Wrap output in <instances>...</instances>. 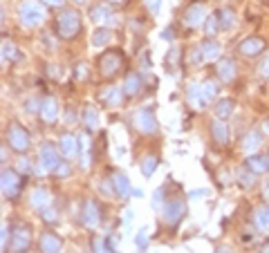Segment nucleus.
<instances>
[{
  "instance_id": "obj_35",
  "label": "nucleus",
  "mask_w": 269,
  "mask_h": 253,
  "mask_svg": "<svg viewBox=\"0 0 269 253\" xmlns=\"http://www.w3.org/2000/svg\"><path fill=\"white\" fill-rule=\"evenodd\" d=\"M258 74H260L262 79H269V54L265 56V61L260 63V68H258Z\"/></svg>"
},
{
  "instance_id": "obj_38",
  "label": "nucleus",
  "mask_w": 269,
  "mask_h": 253,
  "mask_svg": "<svg viewBox=\"0 0 269 253\" xmlns=\"http://www.w3.org/2000/svg\"><path fill=\"white\" fill-rule=\"evenodd\" d=\"M137 242H139V246H144V244H146V235H144V231H142V233H139Z\"/></svg>"
},
{
  "instance_id": "obj_31",
  "label": "nucleus",
  "mask_w": 269,
  "mask_h": 253,
  "mask_svg": "<svg viewBox=\"0 0 269 253\" xmlns=\"http://www.w3.org/2000/svg\"><path fill=\"white\" fill-rule=\"evenodd\" d=\"M155 168H157V159L155 157H151V155H148L146 159H144L142 162V173L146 175V177H151V175L155 173Z\"/></svg>"
},
{
  "instance_id": "obj_34",
  "label": "nucleus",
  "mask_w": 269,
  "mask_h": 253,
  "mask_svg": "<svg viewBox=\"0 0 269 253\" xmlns=\"http://www.w3.org/2000/svg\"><path fill=\"white\" fill-rule=\"evenodd\" d=\"M85 123L90 128H97L99 126V121H97V112H95V108H85Z\"/></svg>"
},
{
  "instance_id": "obj_15",
  "label": "nucleus",
  "mask_w": 269,
  "mask_h": 253,
  "mask_svg": "<svg viewBox=\"0 0 269 253\" xmlns=\"http://www.w3.org/2000/svg\"><path fill=\"white\" fill-rule=\"evenodd\" d=\"M76 150H79V148H76V137L74 135H63V137H61V153H63L67 159L74 157Z\"/></svg>"
},
{
  "instance_id": "obj_14",
  "label": "nucleus",
  "mask_w": 269,
  "mask_h": 253,
  "mask_svg": "<svg viewBox=\"0 0 269 253\" xmlns=\"http://www.w3.org/2000/svg\"><path fill=\"white\" fill-rule=\"evenodd\" d=\"M83 222L87 226H95L97 222H99V209H97V204L92 202V199H87L83 206Z\"/></svg>"
},
{
  "instance_id": "obj_4",
  "label": "nucleus",
  "mask_w": 269,
  "mask_h": 253,
  "mask_svg": "<svg viewBox=\"0 0 269 253\" xmlns=\"http://www.w3.org/2000/svg\"><path fill=\"white\" fill-rule=\"evenodd\" d=\"M132 123L137 126V130L142 132H155L157 130V121H155V115L151 108H142L132 115Z\"/></svg>"
},
{
  "instance_id": "obj_20",
  "label": "nucleus",
  "mask_w": 269,
  "mask_h": 253,
  "mask_svg": "<svg viewBox=\"0 0 269 253\" xmlns=\"http://www.w3.org/2000/svg\"><path fill=\"white\" fill-rule=\"evenodd\" d=\"M121 99H123V94H121V90H119V87H108V90L101 94V101L108 103V106H119Z\"/></svg>"
},
{
  "instance_id": "obj_32",
  "label": "nucleus",
  "mask_w": 269,
  "mask_h": 253,
  "mask_svg": "<svg viewBox=\"0 0 269 253\" xmlns=\"http://www.w3.org/2000/svg\"><path fill=\"white\" fill-rule=\"evenodd\" d=\"M215 92H218V90H215V85L211 83V81L202 83V96H204V103H209L211 99H213V96H215Z\"/></svg>"
},
{
  "instance_id": "obj_12",
  "label": "nucleus",
  "mask_w": 269,
  "mask_h": 253,
  "mask_svg": "<svg viewBox=\"0 0 269 253\" xmlns=\"http://www.w3.org/2000/svg\"><path fill=\"white\" fill-rule=\"evenodd\" d=\"M40 253H59L61 251V240L54 233H43L40 235Z\"/></svg>"
},
{
  "instance_id": "obj_1",
  "label": "nucleus",
  "mask_w": 269,
  "mask_h": 253,
  "mask_svg": "<svg viewBox=\"0 0 269 253\" xmlns=\"http://www.w3.org/2000/svg\"><path fill=\"white\" fill-rule=\"evenodd\" d=\"M45 18V9L40 3H36V0H25V3H20L18 7V20L23 27H36V25H40Z\"/></svg>"
},
{
  "instance_id": "obj_8",
  "label": "nucleus",
  "mask_w": 269,
  "mask_h": 253,
  "mask_svg": "<svg viewBox=\"0 0 269 253\" xmlns=\"http://www.w3.org/2000/svg\"><path fill=\"white\" fill-rule=\"evenodd\" d=\"M29 244V229L25 224L14 226V235H12V249L16 253H23Z\"/></svg>"
},
{
  "instance_id": "obj_21",
  "label": "nucleus",
  "mask_w": 269,
  "mask_h": 253,
  "mask_svg": "<svg viewBox=\"0 0 269 253\" xmlns=\"http://www.w3.org/2000/svg\"><path fill=\"white\" fill-rule=\"evenodd\" d=\"M40 115H43L45 121H54L56 115H59V108H56V101L54 99H45L43 101V110H40Z\"/></svg>"
},
{
  "instance_id": "obj_42",
  "label": "nucleus",
  "mask_w": 269,
  "mask_h": 253,
  "mask_svg": "<svg viewBox=\"0 0 269 253\" xmlns=\"http://www.w3.org/2000/svg\"><path fill=\"white\" fill-rule=\"evenodd\" d=\"M265 159H267V166H269V153H267V157H265Z\"/></svg>"
},
{
  "instance_id": "obj_13",
  "label": "nucleus",
  "mask_w": 269,
  "mask_h": 253,
  "mask_svg": "<svg viewBox=\"0 0 269 253\" xmlns=\"http://www.w3.org/2000/svg\"><path fill=\"white\" fill-rule=\"evenodd\" d=\"M218 76L225 83H229V81H234V76H236V65H234V61L231 59H222L220 63H218Z\"/></svg>"
},
{
  "instance_id": "obj_41",
  "label": "nucleus",
  "mask_w": 269,
  "mask_h": 253,
  "mask_svg": "<svg viewBox=\"0 0 269 253\" xmlns=\"http://www.w3.org/2000/svg\"><path fill=\"white\" fill-rule=\"evenodd\" d=\"M43 3H48V5H61L63 0H43Z\"/></svg>"
},
{
  "instance_id": "obj_43",
  "label": "nucleus",
  "mask_w": 269,
  "mask_h": 253,
  "mask_svg": "<svg viewBox=\"0 0 269 253\" xmlns=\"http://www.w3.org/2000/svg\"><path fill=\"white\" fill-rule=\"evenodd\" d=\"M76 3H85V0H76Z\"/></svg>"
},
{
  "instance_id": "obj_36",
  "label": "nucleus",
  "mask_w": 269,
  "mask_h": 253,
  "mask_svg": "<svg viewBox=\"0 0 269 253\" xmlns=\"http://www.w3.org/2000/svg\"><path fill=\"white\" fill-rule=\"evenodd\" d=\"M204 27H206V32H209V34H213V32H215V18H213V16H211V18H206Z\"/></svg>"
},
{
  "instance_id": "obj_17",
  "label": "nucleus",
  "mask_w": 269,
  "mask_h": 253,
  "mask_svg": "<svg viewBox=\"0 0 269 253\" xmlns=\"http://www.w3.org/2000/svg\"><path fill=\"white\" fill-rule=\"evenodd\" d=\"M202 52H204V54H202L204 61H213V59H218V54H220V45L215 43L213 38H209L202 43Z\"/></svg>"
},
{
  "instance_id": "obj_7",
  "label": "nucleus",
  "mask_w": 269,
  "mask_h": 253,
  "mask_svg": "<svg viewBox=\"0 0 269 253\" xmlns=\"http://www.w3.org/2000/svg\"><path fill=\"white\" fill-rule=\"evenodd\" d=\"M40 164H43L45 170H56L61 166V157L52 143H45V146L40 148Z\"/></svg>"
},
{
  "instance_id": "obj_19",
  "label": "nucleus",
  "mask_w": 269,
  "mask_h": 253,
  "mask_svg": "<svg viewBox=\"0 0 269 253\" xmlns=\"http://www.w3.org/2000/svg\"><path fill=\"white\" fill-rule=\"evenodd\" d=\"M92 18H95V23H110V18H112V12H110V7L108 5H97L95 9H92Z\"/></svg>"
},
{
  "instance_id": "obj_29",
  "label": "nucleus",
  "mask_w": 269,
  "mask_h": 253,
  "mask_svg": "<svg viewBox=\"0 0 269 253\" xmlns=\"http://www.w3.org/2000/svg\"><path fill=\"white\" fill-rule=\"evenodd\" d=\"M247 166H249V168L253 170V173H265V170L269 168L265 157H251L249 162H247Z\"/></svg>"
},
{
  "instance_id": "obj_16",
  "label": "nucleus",
  "mask_w": 269,
  "mask_h": 253,
  "mask_svg": "<svg viewBox=\"0 0 269 253\" xmlns=\"http://www.w3.org/2000/svg\"><path fill=\"white\" fill-rule=\"evenodd\" d=\"M139 90H142V76H139V74H128L126 76V85H123L126 96H134Z\"/></svg>"
},
{
  "instance_id": "obj_9",
  "label": "nucleus",
  "mask_w": 269,
  "mask_h": 253,
  "mask_svg": "<svg viewBox=\"0 0 269 253\" xmlns=\"http://www.w3.org/2000/svg\"><path fill=\"white\" fill-rule=\"evenodd\" d=\"M262 49H265V40L258 38V36H249V38L242 40L240 47H238V52L245 56H258Z\"/></svg>"
},
{
  "instance_id": "obj_27",
  "label": "nucleus",
  "mask_w": 269,
  "mask_h": 253,
  "mask_svg": "<svg viewBox=\"0 0 269 253\" xmlns=\"http://www.w3.org/2000/svg\"><path fill=\"white\" fill-rule=\"evenodd\" d=\"M236 25V14L231 9H222L220 12V27L222 29H231Z\"/></svg>"
},
{
  "instance_id": "obj_40",
  "label": "nucleus",
  "mask_w": 269,
  "mask_h": 253,
  "mask_svg": "<svg viewBox=\"0 0 269 253\" xmlns=\"http://www.w3.org/2000/svg\"><path fill=\"white\" fill-rule=\"evenodd\" d=\"M56 170H59L61 175H67V173H70V168H67V166H59V168H56Z\"/></svg>"
},
{
  "instance_id": "obj_45",
  "label": "nucleus",
  "mask_w": 269,
  "mask_h": 253,
  "mask_svg": "<svg viewBox=\"0 0 269 253\" xmlns=\"http://www.w3.org/2000/svg\"><path fill=\"white\" fill-rule=\"evenodd\" d=\"M267 253H269V246H267Z\"/></svg>"
},
{
  "instance_id": "obj_25",
  "label": "nucleus",
  "mask_w": 269,
  "mask_h": 253,
  "mask_svg": "<svg viewBox=\"0 0 269 253\" xmlns=\"http://www.w3.org/2000/svg\"><path fill=\"white\" fill-rule=\"evenodd\" d=\"M260 139H262V135L258 130H253V132H249V135L245 137V141H242V148H245L247 153H251V150H256V146L260 143Z\"/></svg>"
},
{
  "instance_id": "obj_44",
  "label": "nucleus",
  "mask_w": 269,
  "mask_h": 253,
  "mask_svg": "<svg viewBox=\"0 0 269 253\" xmlns=\"http://www.w3.org/2000/svg\"><path fill=\"white\" fill-rule=\"evenodd\" d=\"M218 253H225V251H222V249H220V251H218Z\"/></svg>"
},
{
  "instance_id": "obj_28",
  "label": "nucleus",
  "mask_w": 269,
  "mask_h": 253,
  "mask_svg": "<svg viewBox=\"0 0 269 253\" xmlns=\"http://www.w3.org/2000/svg\"><path fill=\"white\" fill-rule=\"evenodd\" d=\"M231 112H234V101H231V99H225V101H220V103H218V108H215V115H218L220 119L229 117Z\"/></svg>"
},
{
  "instance_id": "obj_39",
  "label": "nucleus",
  "mask_w": 269,
  "mask_h": 253,
  "mask_svg": "<svg viewBox=\"0 0 269 253\" xmlns=\"http://www.w3.org/2000/svg\"><path fill=\"white\" fill-rule=\"evenodd\" d=\"M164 38H170V40H173V38H175V32H173V29H166V32H164Z\"/></svg>"
},
{
  "instance_id": "obj_26",
  "label": "nucleus",
  "mask_w": 269,
  "mask_h": 253,
  "mask_svg": "<svg viewBox=\"0 0 269 253\" xmlns=\"http://www.w3.org/2000/svg\"><path fill=\"white\" fill-rule=\"evenodd\" d=\"M253 220H256V224L260 226V229H269V206H260V209H256Z\"/></svg>"
},
{
  "instance_id": "obj_18",
  "label": "nucleus",
  "mask_w": 269,
  "mask_h": 253,
  "mask_svg": "<svg viewBox=\"0 0 269 253\" xmlns=\"http://www.w3.org/2000/svg\"><path fill=\"white\" fill-rule=\"evenodd\" d=\"M211 132H213L215 143H220V146H225V143H227V139H229L227 126H225L222 121H213V123H211Z\"/></svg>"
},
{
  "instance_id": "obj_24",
  "label": "nucleus",
  "mask_w": 269,
  "mask_h": 253,
  "mask_svg": "<svg viewBox=\"0 0 269 253\" xmlns=\"http://www.w3.org/2000/svg\"><path fill=\"white\" fill-rule=\"evenodd\" d=\"M189 101L193 103L195 108H200L202 103H204V96H202V85H198V83H191L189 85Z\"/></svg>"
},
{
  "instance_id": "obj_11",
  "label": "nucleus",
  "mask_w": 269,
  "mask_h": 253,
  "mask_svg": "<svg viewBox=\"0 0 269 253\" xmlns=\"http://www.w3.org/2000/svg\"><path fill=\"white\" fill-rule=\"evenodd\" d=\"M204 18H206V12H204V7H202V5H191V7L184 12V23H186V27H198V25H200Z\"/></svg>"
},
{
  "instance_id": "obj_2",
  "label": "nucleus",
  "mask_w": 269,
  "mask_h": 253,
  "mask_svg": "<svg viewBox=\"0 0 269 253\" xmlns=\"http://www.w3.org/2000/svg\"><path fill=\"white\" fill-rule=\"evenodd\" d=\"M81 29V16L74 9H63L56 18V34L61 38H74L76 32Z\"/></svg>"
},
{
  "instance_id": "obj_10",
  "label": "nucleus",
  "mask_w": 269,
  "mask_h": 253,
  "mask_svg": "<svg viewBox=\"0 0 269 253\" xmlns=\"http://www.w3.org/2000/svg\"><path fill=\"white\" fill-rule=\"evenodd\" d=\"M184 213H186V206H184L182 199H170L168 206H166V222L170 226H175L184 218Z\"/></svg>"
},
{
  "instance_id": "obj_30",
  "label": "nucleus",
  "mask_w": 269,
  "mask_h": 253,
  "mask_svg": "<svg viewBox=\"0 0 269 253\" xmlns=\"http://www.w3.org/2000/svg\"><path fill=\"white\" fill-rule=\"evenodd\" d=\"M110 38H112V32H110V29L101 27V29H97V32H95V38H92V43H95V45H106Z\"/></svg>"
},
{
  "instance_id": "obj_3",
  "label": "nucleus",
  "mask_w": 269,
  "mask_h": 253,
  "mask_svg": "<svg viewBox=\"0 0 269 253\" xmlns=\"http://www.w3.org/2000/svg\"><path fill=\"white\" fill-rule=\"evenodd\" d=\"M121 65H123V54L119 49L103 52V54L99 56V61H97V68H99V72L103 76L117 74V70H121Z\"/></svg>"
},
{
  "instance_id": "obj_5",
  "label": "nucleus",
  "mask_w": 269,
  "mask_h": 253,
  "mask_svg": "<svg viewBox=\"0 0 269 253\" xmlns=\"http://www.w3.org/2000/svg\"><path fill=\"white\" fill-rule=\"evenodd\" d=\"M9 143H12L14 150L25 153L29 148V135H27V130H23L18 123H14V126L9 128Z\"/></svg>"
},
{
  "instance_id": "obj_22",
  "label": "nucleus",
  "mask_w": 269,
  "mask_h": 253,
  "mask_svg": "<svg viewBox=\"0 0 269 253\" xmlns=\"http://www.w3.org/2000/svg\"><path fill=\"white\" fill-rule=\"evenodd\" d=\"M32 204L36 206V209L45 211V206L50 204V193H48V190H43V188L34 190V193H32Z\"/></svg>"
},
{
  "instance_id": "obj_37",
  "label": "nucleus",
  "mask_w": 269,
  "mask_h": 253,
  "mask_svg": "<svg viewBox=\"0 0 269 253\" xmlns=\"http://www.w3.org/2000/svg\"><path fill=\"white\" fill-rule=\"evenodd\" d=\"M20 170H23V173H29V162H27V159L20 162Z\"/></svg>"
},
{
  "instance_id": "obj_33",
  "label": "nucleus",
  "mask_w": 269,
  "mask_h": 253,
  "mask_svg": "<svg viewBox=\"0 0 269 253\" xmlns=\"http://www.w3.org/2000/svg\"><path fill=\"white\" fill-rule=\"evenodd\" d=\"M3 59L5 61H14V59H16V47H14L12 43H7V40L3 43Z\"/></svg>"
},
{
  "instance_id": "obj_6",
  "label": "nucleus",
  "mask_w": 269,
  "mask_h": 253,
  "mask_svg": "<svg viewBox=\"0 0 269 253\" xmlns=\"http://www.w3.org/2000/svg\"><path fill=\"white\" fill-rule=\"evenodd\" d=\"M20 186H23V182H20V177L16 173H12V170H3V193H5V197L14 199L20 193Z\"/></svg>"
},
{
  "instance_id": "obj_23",
  "label": "nucleus",
  "mask_w": 269,
  "mask_h": 253,
  "mask_svg": "<svg viewBox=\"0 0 269 253\" xmlns=\"http://www.w3.org/2000/svg\"><path fill=\"white\" fill-rule=\"evenodd\" d=\"M112 184H115V190L119 197H126L128 193H130V184H128V179L123 177V175H115L112 177Z\"/></svg>"
}]
</instances>
